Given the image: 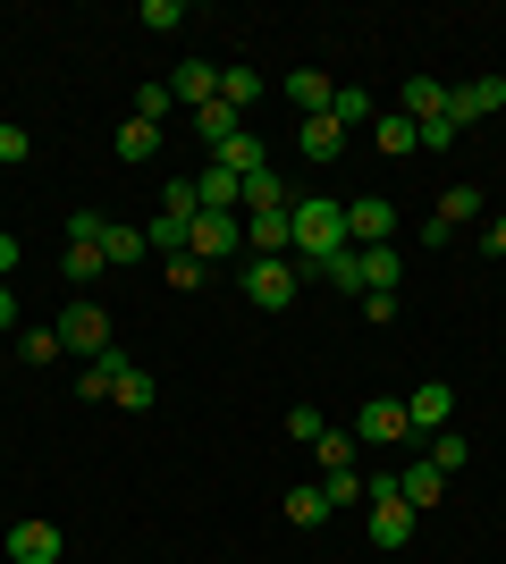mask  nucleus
Instances as JSON below:
<instances>
[{
    "label": "nucleus",
    "mask_w": 506,
    "mask_h": 564,
    "mask_svg": "<svg viewBox=\"0 0 506 564\" xmlns=\"http://www.w3.org/2000/svg\"><path fill=\"white\" fill-rule=\"evenodd\" d=\"M413 422H406V397H363L355 413V447H406Z\"/></svg>",
    "instance_id": "obj_4"
},
{
    "label": "nucleus",
    "mask_w": 506,
    "mask_h": 564,
    "mask_svg": "<svg viewBox=\"0 0 506 564\" xmlns=\"http://www.w3.org/2000/svg\"><path fill=\"white\" fill-rule=\"evenodd\" d=\"M152 245H144V228H119V219H101V261L110 270H127V261H144Z\"/></svg>",
    "instance_id": "obj_23"
},
{
    "label": "nucleus",
    "mask_w": 506,
    "mask_h": 564,
    "mask_svg": "<svg viewBox=\"0 0 506 564\" xmlns=\"http://www.w3.org/2000/svg\"><path fill=\"white\" fill-rule=\"evenodd\" d=\"M288 253H295V270L337 261V253H346V203H330V194H295V212H288Z\"/></svg>",
    "instance_id": "obj_1"
},
{
    "label": "nucleus",
    "mask_w": 506,
    "mask_h": 564,
    "mask_svg": "<svg viewBox=\"0 0 506 564\" xmlns=\"http://www.w3.org/2000/svg\"><path fill=\"white\" fill-rule=\"evenodd\" d=\"M169 110H177V94H169V85H136V118H144V127H161Z\"/></svg>",
    "instance_id": "obj_37"
},
{
    "label": "nucleus",
    "mask_w": 506,
    "mask_h": 564,
    "mask_svg": "<svg viewBox=\"0 0 506 564\" xmlns=\"http://www.w3.org/2000/svg\"><path fill=\"white\" fill-rule=\"evenodd\" d=\"M152 152H161V127L127 118V127H119V161H152Z\"/></svg>",
    "instance_id": "obj_33"
},
{
    "label": "nucleus",
    "mask_w": 506,
    "mask_h": 564,
    "mask_svg": "<svg viewBox=\"0 0 506 564\" xmlns=\"http://www.w3.org/2000/svg\"><path fill=\"white\" fill-rule=\"evenodd\" d=\"M194 135L219 152V143H237V135H245V110H228V101H203V110H194Z\"/></svg>",
    "instance_id": "obj_21"
},
{
    "label": "nucleus",
    "mask_w": 506,
    "mask_h": 564,
    "mask_svg": "<svg viewBox=\"0 0 506 564\" xmlns=\"http://www.w3.org/2000/svg\"><path fill=\"white\" fill-rule=\"evenodd\" d=\"M397 236V212H388L380 194H355L346 203V245H388Z\"/></svg>",
    "instance_id": "obj_10"
},
{
    "label": "nucleus",
    "mask_w": 506,
    "mask_h": 564,
    "mask_svg": "<svg viewBox=\"0 0 506 564\" xmlns=\"http://www.w3.org/2000/svg\"><path fill=\"white\" fill-rule=\"evenodd\" d=\"M330 118H337V127H372V118H380V101L355 94V85H337V94H330Z\"/></svg>",
    "instance_id": "obj_29"
},
{
    "label": "nucleus",
    "mask_w": 506,
    "mask_h": 564,
    "mask_svg": "<svg viewBox=\"0 0 506 564\" xmlns=\"http://www.w3.org/2000/svg\"><path fill=\"white\" fill-rule=\"evenodd\" d=\"M0 161H25V127H0Z\"/></svg>",
    "instance_id": "obj_44"
},
{
    "label": "nucleus",
    "mask_w": 506,
    "mask_h": 564,
    "mask_svg": "<svg viewBox=\"0 0 506 564\" xmlns=\"http://www.w3.org/2000/svg\"><path fill=\"white\" fill-rule=\"evenodd\" d=\"M321 497H330V514H337V506H372V480L346 464V471H330V480H321Z\"/></svg>",
    "instance_id": "obj_27"
},
{
    "label": "nucleus",
    "mask_w": 506,
    "mask_h": 564,
    "mask_svg": "<svg viewBox=\"0 0 506 564\" xmlns=\"http://www.w3.org/2000/svg\"><path fill=\"white\" fill-rule=\"evenodd\" d=\"M161 212H177V219L203 212V203H194V177H169V203H161Z\"/></svg>",
    "instance_id": "obj_40"
},
{
    "label": "nucleus",
    "mask_w": 506,
    "mask_h": 564,
    "mask_svg": "<svg viewBox=\"0 0 506 564\" xmlns=\"http://www.w3.org/2000/svg\"><path fill=\"white\" fill-rule=\"evenodd\" d=\"M169 94H186V110H203V101H219V68L212 59H186V68L169 76Z\"/></svg>",
    "instance_id": "obj_20"
},
{
    "label": "nucleus",
    "mask_w": 506,
    "mask_h": 564,
    "mask_svg": "<svg viewBox=\"0 0 506 564\" xmlns=\"http://www.w3.org/2000/svg\"><path fill=\"white\" fill-rule=\"evenodd\" d=\"M110 404H127V413H152V404H161V379H152L144 362H119V388H110Z\"/></svg>",
    "instance_id": "obj_17"
},
{
    "label": "nucleus",
    "mask_w": 506,
    "mask_h": 564,
    "mask_svg": "<svg viewBox=\"0 0 506 564\" xmlns=\"http://www.w3.org/2000/svg\"><path fill=\"white\" fill-rule=\"evenodd\" d=\"M186 253L203 261V270H212V261H228V253H245V219H237V212H194Z\"/></svg>",
    "instance_id": "obj_3"
},
{
    "label": "nucleus",
    "mask_w": 506,
    "mask_h": 564,
    "mask_svg": "<svg viewBox=\"0 0 506 564\" xmlns=\"http://www.w3.org/2000/svg\"><path fill=\"white\" fill-rule=\"evenodd\" d=\"M482 245H489V253L506 261V212H498V219H489V228H482Z\"/></svg>",
    "instance_id": "obj_45"
},
{
    "label": "nucleus",
    "mask_w": 506,
    "mask_h": 564,
    "mask_svg": "<svg viewBox=\"0 0 506 564\" xmlns=\"http://www.w3.org/2000/svg\"><path fill=\"white\" fill-rule=\"evenodd\" d=\"M18 261H25V245H18V236H9V228H0V279H9Z\"/></svg>",
    "instance_id": "obj_43"
},
{
    "label": "nucleus",
    "mask_w": 506,
    "mask_h": 564,
    "mask_svg": "<svg viewBox=\"0 0 506 564\" xmlns=\"http://www.w3.org/2000/svg\"><path fill=\"white\" fill-rule=\"evenodd\" d=\"M397 497H406L413 514H431L439 497H448V471H439V464H406V471H397Z\"/></svg>",
    "instance_id": "obj_13"
},
{
    "label": "nucleus",
    "mask_w": 506,
    "mask_h": 564,
    "mask_svg": "<svg viewBox=\"0 0 506 564\" xmlns=\"http://www.w3.org/2000/svg\"><path fill=\"white\" fill-rule=\"evenodd\" d=\"M506 110V76H473V85H456L448 94V118H456V135L473 127V118H498Z\"/></svg>",
    "instance_id": "obj_8"
},
{
    "label": "nucleus",
    "mask_w": 506,
    "mask_h": 564,
    "mask_svg": "<svg viewBox=\"0 0 506 564\" xmlns=\"http://www.w3.org/2000/svg\"><path fill=\"white\" fill-rule=\"evenodd\" d=\"M245 212H295V186L279 169H254V177H245Z\"/></svg>",
    "instance_id": "obj_18"
},
{
    "label": "nucleus",
    "mask_w": 506,
    "mask_h": 564,
    "mask_svg": "<svg viewBox=\"0 0 506 564\" xmlns=\"http://www.w3.org/2000/svg\"><path fill=\"white\" fill-rule=\"evenodd\" d=\"M321 279H330V286H346V295H363V253L346 245L337 261H321Z\"/></svg>",
    "instance_id": "obj_36"
},
{
    "label": "nucleus",
    "mask_w": 506,
    "mask_h": 564,
    "mask_svg": "<svg viewBox=\"0 0 506 564\" xmlns=\"http://www.w3.org/2000/svg\"><path fill=\"white\" fill-rule=\"evenodd\" d=\"M431 219H439V228H464V219H482V194H473V186H448Z\"/></svg>",
    "instance_id": "obj_31"
},
{
    "label": "nucleus",
    "mask_w": 506,
    "mask_h": 564,
    "mask_svg": "<svg viewBox=\"0 0 506 564\" xmlns=\"http://www.w3.org/2000/svg\"><path fill=\"white\" fill-rule=\"evenodd\" d=\"M245 295H254V312H288L295 304V261H245Z\"/></svg>",
    "instance_id": "obj_7"
},
{
    "label": "nucleus",
    "mask_w": 506,
    "mask_h": 564,
    "mask_svg": "<svg viewBox=\"0 0 506 564\" xmlns=\"http://www.w3.org/2000/svg\"><path fill=\"white\" fill-rule=\"evenodd\" d=\"M321 430H330V422H321V413H313V404H295V413H288V438H304V447H313V438H321Z\"/></svg>",
    "instance_id": "obj_41"
},
{
    "label": "nucleus",
    "mask_w": 506,
    "mask_h": 564,
    "mask_svg": "<svg viewBox=\"0 0 506 564\" xmlns=\"http://www.w3.org/2000/svg\"><path fill=\"white\" fill-rule=\"evenodd\" d=\"M363 522H372V540H380V547H406V540H413V522H422V514L397 497V471H380V480H372V514H363Z\"/></svg>",
    "instance_id": "obj_2"
},
{
    "label": "nucleus",
    "mask_w": 506,
    "mask_h": 564,
    "mask_svg": "<svg viewBox=\"0 0 506 564\" xmlns=\"http://www.w3.org/2000/svg\"><path fill=\"white\" fill-rule=\"evenodd\" d=\"M262 94H270V85H262L254 68H219V101H228V110H254Z\"/></svg>",
    "instance_id": "obj_26"
},
{
    "label": "nucleus",
    "mask_w": 506,
    "mask_h": 564,
    "mask_svg": "<svg viewBox=\"0 0 506 564\" xmlns=\"http://www.w3.org/2000/svg\"><path fill=\"white\" fill-rule=\"evenodd\" d=\"M144 25H152V34H177V25H186V9H177V0H144Z\"/></svg>",
    "instance_id": "obj_39"
},
{
    "label": "nucleus",
    "mask_w": 506,
    "mask_h": 564,
    "mask_svg": "<svg viewBox=\"0 0 506 564\" xmlns=\"http://www.w3.org/2000/svg\"><path fill=\"white\" fill-rule=\"evenodd\" d=\"M295 143H304V161H337V152H346V127L321 110V118H304V127H295Z\"/></svg>",
    "instance_id": "obj_19"
},
{
    "label": "nucleus",
    "mask_w": 506,
    "mask_h": 564,
    "mask_svg": "<svg viewBox=\"0 0 506 564\" xmlns=\"http://www.w3.org/2000/svg\"><path fill=\"white\" fill-rule=\"evenodd\" d=\"M279 94H288V101H295V110H304V118H321V110H330V94H337V85H330V76H321V68H295L288 85H279Z\"/></svg>",
    "instance_id": "obj_22"
},
{
    "label": "nucleus",
    "mask_w": 506,
    "mask_h": 564,
    "mask_svg": "<svg viewBox=\"0 0 506 564\" xmlns=\"http://www.w3.org/2000/svg\"><path fill=\"white\" fill-rule=\"evenodd\" d=\"M288 522H295V531L330 522V497H321V480H313V489H288Z\"/></svg>",
    "instance_id": "obj_32"
},
{
    "label": "nucleus",
    "mask_w": 506,
    "mask_h": 564,
    "mask_svg": "<svg viewBox=\"0 0 506 564\" xmlns=\"http://www.w3.org/2000/svg\"><path fill=\"white\" fill-rule=\"evenodd\" d=\"M406 422H413V438H422V430H448L456 422V388H448V379H422L406 397Z\"/></svg>",
    "instance_id": "obj_9"
},
{
    "label": "nucleus",
    "mask_w": 506,
    "mask_h": 564,
    "mask_svg": "<svg viewBox=\"0 0 506 564\" xmlns=\"http://www.w3.org/2000/svg\"><path fill=\"white\" fill-rule=\"evenodd\" d=\"M186 228H194V219L161 212V219H152V228H144V245H152V253H161V261H177V253H186Z\"/></svg>",
    "instance_id": "obj_30"
},
{
    "label": "nucleus",
    "mask_w": 506,
    "mask_h": 564,
    "mask_svg": "<svg viewBox=\"0 0 506 564\" xmlns=\"http://www.w3.org/2000/svg\"><path fill=\"white\" fill-rule=\"evenodd\" d=\"M413 135H422V152H448V143H456V118H431V127H413Z\"/></svg>",
    "instance_id": "obj_42"
},
{
    "label": "nucleus",
    "mask_w": 506,
    "mask_h": 564,
    "mask_svg": "<svg viewBox=\"0 0 506 564\" xmlns=\"http://www.w3.org/2000/svg\"><path fill=\"white\" fill-rule=\"evenodd\" d=\"M203 279H212V270H203V261H194V253H177V261H169V286H177V295H194V286H203Z\"/></svg>",
    "instance_id": "obj_38"
},
{
    "label": "nucleus",
    "mask_w": 506,
    "mask_h": 564,
    "mask_svg": "<svg viewBox=\"0 0 506 564\" xmlns=\"http://www.w3.org/2000/svg\"><path fill=\"white\" fill-rule=\"evenodd\" d=\"M397 110H406L413 127H431V118H448V85H439V76H406V85H397Z\"/></svg>",
    "instance_id": "obj_12"
},
{
    "label": "nucleus",
    "mask_w": 506,
    "mask_h": 564,
    "mask_svg": "<svg viewBox=\"0 0 506 564\" xmlns=\"http://www.w3.org/2000/svg\"><path fill=\"white\" fill-rule=\"evenodd\" d=\"M355 253H363V295H397V279H406L397 245H355Z\"/></svg>",
    "instance_id": "obj_15"
},
{
    "label": "nucleus",
    "mask_w": 506,
    "mask_h": 564,
    "mask_svg": "<svg viewBox=\"0 0 506 564\" xmlns=\"http://www.w3.org/2000/svg\"><path fill=\"white\" fill-rule=\"evenodd\" d=\"M422 464H439L448 480H456V471L473 464V447H464V430H431V455H422Z\"/></svg>",
    "instance_id": "obj_28"
},
{
    "label": "nucleus",
    "mask_w": 506,
    "mask_h": 564,
    "mask_svg": "<svg viewBox=\"0 0 506 564\" xmlns=\"http://www.w3.org/2000/svg\"><path fill=\"white\" fill-rule=\"evenodd\" d=\"M313 447H321V471H346L355 464V430H321Z\"/></svg>",
    "instance_id": "obj_35"
},
{
    "label": "nucleus",
    "mask_w": 506,
    "mask_h": 564,
    "mask_svg": "<svg viewBox=\"0 0 506 564\" xmlns=\"http://www.w3.org/2000/svg\"><path fill=\"white\" fill-rule=\"evenodd\" d=\"M119 362H127L119 346L101 354V362H85V371H76V397H94V404H110V388H119Z\"/></svg>",
    "instance_id": "obj_24"
},
{
    "label": "nucleus",
    "mask_w": 506,
    "mask_h": 564,
    "mask_svg": "<svg viewBox=\"0 0 506 564\" xmlns=\"http://www.w3.org/2000/svg\"><path fill=\"white\" fill-rule=\"evenodd\" d=\"M60 547H68V540H60V522H43V514L9 522V556H18V564H60Z\"/></svg>",
    "instance_id": "obj_11"
},
{
    "label": "nucleus",
    "mask_w": 506,
    "mask_h": 564,
    "mask_svg": "<svg viewBox=\"0 0 506 564\" xmlns=\"http://www.w3.org/2000/svg\"><path fill=\"white\" fill-rule=\"evenodd\" d=\"M245 245L254 261H288V212H245Z\"/></svg>",
    "instance_id": "obj_14"
},
{
    "label": "nucleus",
    "mask_w": 506,
    "mask_h": 564,
    "mask_svg": "<svg viewBox=\"0 0 506 564\" xmlns=\"http://www.w3.org/2000/svg\"><path fill=\"white\" fill-rule=\"evenodd\" d=\"M372 143H380V161H406V152H422V135H413L406 110H380L372 118Z\"/></svg>",
    "instance_id": "obj_16"
},
{
    "label": "nucleus",
    "mask_w": 506,
    "mask_h": 564,
    "mask_svg": "<svg viewBox=\"0 0 506 564\" xmlns=\"http://www.w3.org/2000/svg\"><path fill=\"white\" fill-rule=\"evenodd\" d=\"M60 270H68L76 286H94L110 261H101V212H76L68 219V253H60Z\"/></svg>",
    "instance_id": "obj_5"
},
{
    "label": "nucleus",
    "mask_w": 506,
    "mask_h": 564,
    "mask_svg": "<svg viewBox=\"0 0 506 564\" xmlns=\"http://www.w3.org/2000/svg\"><path fill=\"white\" fill-rule=\"evenodd\" d=\"M0 329H18V295H9V279H0Z\"/></svg>",
    "instance_id": "obj_46"
},
{
    "label": "nucleus",
    "mask_w": 506,
    "mask_h": 564,
    "mask_svg": "<svg viewBox=\"0 0 506 564\" xmlns=\"http://www.w3.org/2000/svg\"><path fill=\"white\" fill-rule=\"evenodd\" d=\"M18 354H25V362H43V371H51V362H68L60 329H25V337H18Z\"/></svg>",
    "instance_id": "obj_34"
},
{
    "label": "nucleus",
    "mask_w": 506,
    "mask_h": 564,
    "mask_svg": "<svg viewBox=\"0 0 506 564\" xmlns=\"http://www.w3.org/2000/svg\"><path fill=\"white\" fill-rule=\"evenodd\" d=\"M51 329H60V346H68V354H85V362L110 354V321H101V304H68Z\"/></svg>",
    "instance_id": "obj_6"
},
{
    "label": "nucleus",
    "mask_w": 506,
    "mask_h": 564,
    "mask_svg": "<svg viewBox=\"0 0 506 564\" xmlns=\"http://www.w3.org/2000/svg\"><path fill=\"white\" fill-rule=\"evenodd\" d=\"M212 161H219V169H228V177H254V169H270V161H262V135H254V127H245V135H237V143H219Z\"/></svg>",
    "instance_id": "obj_25"
}]
</instances>
